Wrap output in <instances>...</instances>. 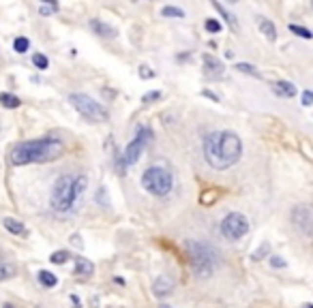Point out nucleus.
Listing matches in <instances>:
<instances>
[{"label": "nucleus", "mask_w": 313, "mask_h": 308, "mask_svg": "<svg viewBox=\"0 0 313 308\" xmlns=\"http://www.w3.org/2000/svg\"><path fill=\"white\" fill-rule=\"evenodd\" d=\"M139 77L142 79H153L155 73L150 71V67H139Z\"/></svg>", "instance_id": "32"}, {"label": "nucleus", "mask_w": 313, "mask_h": 308, "mask_svg": "<svg viewBox=\"0 0 313 308\" xmlns=\"http://www.w3.org/2000/svg\"><path fill=\"white\" fill-rule=\"evenodd\" d=\"M161 99V92H159V90H155V92H148V94H144L142 96V103H146V105H148V103H153V101H159Z\"/></svg>", "instance_id": "31"}, {"label": "nucleus", "mask_w": 313, "mask_h": 308, "mask_svg": "<svg viewBox=\"0 0 313 308\" xmlns=\"http://www.w3.org/2000/svg\"><path fill=\"white\" fill-rule=\"evenodd\" d=\"M32 64L43 71V69L50 67V60H47V56H43V54H35V56H32Z\"/></svg>", "instance_id": "28"}, {"label": "nucleus", "mask_w": 313, "mask_h": 308, "mask_svg": "<svg viewBox=\"0 0 313 308\" xmlns=\"http://www.w3.org/2000/svg\"><path fill=\"white\" fill-rule=\"evenodd\" d=\"M142 186L146 188L150 195L163 197L172 191L174 180H172V174L165 169V167H148V169L142 174Z\"/></svg>", "instance_id": "5"}, {"label": "nucleus", "mask_w": 313, "mask_h": 308, "mask_svg": "<svg viewBox=\"0 0 313 308\" xmlns=\"http://www.w3.org/2000/svg\"><path fill=\"white\" fill-rule=\"evenodd\" d=\"M311 103H313V92H311V90H305V94H303V105L309 107Z\"/></svg>", "instance_id": "34"}, {"label": "nucleus", "mask_w": 313, "mask_h": 308, "mask_svg": "<svg viewBox=\"0 0 313 308\" xmlns=\"http://www.w3.org/2000/svg\"><path fill=\"white\" fill-rule=\"evenodd\" d=\"M242 156V142L234 131H215L204 139V159L213 169H228Z\"/></svg>", "instance_id": "1"}, {"label": "nucleus", "mask_w": 313, "mask_h": 308, "mask_svg": "<svg viewBox=\"0 0 313 308\" xmlns=\"http://www.w3.org/2000/svg\"><path fill=\"white\" fill-rule=\"evenodd\" d=\"M172 289H174V280H172L170 276H159L153 285V291H155L156 298H163V295L172 293Z\"/></svg>", "instance_id": "13"}, {"label": "nucleus", "mask_w": 313, "mask_h": 308, "mask_svg": "<svg viewBox=\"0 0 313 308\" xmlns=\"http://www.w3.org/2000/svg\"><path fill=\"white\" fill-rule=\"evenodd\" d=\"M161 15H163V18H185V11L178 9V7H163Z\"/></svg>", "instance_id": "25"}, {"label": "nucleus", "mask_w": 313, "mask_h": 308, "mask_svg": "<svg viewBox=\"0 0 313 308\" xmlns=\"http://www.w3.org/2000/svg\"><path fill=\"white\" fill-rule=\"evenodd\" d=\"M257 26H260V30H262V35L266 36L271 43L277 41V28H274V24L271 19H266V18H260V21H257Z\"/></svg>", "instance_id": "14"}, {"label": "nucleus", "mask_w": 313, "mask_h": 308, "mask_svg": "<svg viewBox=\"0 0 313 308\" xmlns=\"http://www.w3.org/2000/svg\"><path fill=\"white\" fill-rule=\"evenodd\" d=\"M159 308H172V306H167V304H161Z\"/></svg>", "instance_id": "38"}, {"label": "nucleus", "mask_w": 313, "mask_h": 308, "mask_svg": "<svg viewBox=\"0 0 313 308\" xmlns=\"http://www.w3.org/2000/svg\"><path fill=\"white\" fill-rule=\"evenodd\" d=\"M69 257H71V255H69L67 251H56V253H54V255L50 257V261L56 263V266H62V263L69 261Z\"/></svg>", "instance_id": "24"}, {"label": "nucleus", "mask_w": 313, "mask_h": 308, "mask_svg": "<svg viewBox=\"0 0 313 308\" xmlns=\"http://www.w3.org/2000/svg\"><path fill=\"white\" fill-rule=\"evenodd\" d=\"M150 135L153 133H150L148 128H139L137 135L127 144V148H125V154H122L125 165H136L137 163L139 156H142V152H144V148H146V142L150 139Z\"/></svg>", "instance_id": "8"}, {"label": "nucleus", "mask_w": 313, "mask_h": 308, "mask_svg": "<svg viewBox=\"0 0 313 308\" xmlns=\"http://www.w3.org/2000/svg\"><path fill=\"white\" fill-rule=\"evenodd\" d=\"M202 62H204V73H206L210 79H219L221 75H223V69H225L223 62H221L219 58H215L213 54H204Z\"/></svg>", "instance_id": "10"}, {"label": "nucleus", "mask_w": 313, "mask_h": 308, "mask_svg": "<svg viewBox=\"0 0 313 308\" xmlns=\"http://www.w3.org/2000/svg\"><path fill=\"white\" fill-rule=\"evenodd\" d=\"M303 308H313V304H305V306H303Z\"/></svg>", "instance_id": "39"}, {"label": "nucleus", "mask_w": 313, "mask_h": 308, "mask_svg": "<svg viewBox=\"0 0 313 308\" xmlns=\"http://www.w3.org/2000/svg\"><path fill=\"white\" fill-rule=\"evenodd\" d=\"M215 199H217V193H204V195H202V203H204V205H208V201L213 203Z\"/></svg>", "instance_id": "33"}, {"label": "nucleus", "mask_w": 313, "mask_h": 308, "mask_svg": "<svg viewBox=\"0 0 313 308\" xmlns=\"http://www.w3.org/2000/svg\"><path fill=\"white\" fill-rule=\"evenodd\" d=\"M187 253H189V261H191L193 272L197 274L199 278H208L210 274L217 270L219 257L215 253V248H210L204 242H187Z\"/></svg>", "instance_id": "3"}, {"label": "nucleus", "mask_w": 313, "mask_h": 308, "mask_svg": "<svg viewBox=\"0 0 313 308\" xmlns=\"http://www.w3.org/2000/svg\"><path fill=\"white\" fill-rule=\"evenodd\" d=\"M268 253H271V244H268V242H264V244L257 248L255 253H253V261H260V259H264V257H268Z\"/></svg>", "instance_id": "27"}, {"label": "nucleus", "mask_w": 313, "mask_h": 308, "mask_svg": "<svg viewBox=\"0 0 313 308\" xmlns=\"http://www.w3.org/2000/svg\"><path fill=\"white\" fill-rule=\"evenodd\" d=\"M210 4H213V7L219 11V13H221V18H223L225 21H228V24L232 26V28H234V30H238V21H236V18H234V15H232V13H228V11H225L223 7H221V2H219V0H210Z\"/></svg>", "instance_id": "18"}, {"label": "nucleus", "mask_w": 313, "mask_h": 308, "mask_svg": "<svg viewBox=\"0 0 313 308\" xmlns=\"http://www.w3.org/2000/svg\"><path fill=\"white\" fill-rule=\"evenodd\" d=\"M230 2H238V0H230Z\"/></svg>", "instance_id": "41"}, {"label": "nucleus", "mask_w": 313, "mask_h": 308, "mask_svg": "<svg viewBox=\"0 0 313 308\" xmlns=\"http://www.w3.org/2000/svg\"><path fill=\"white\" fill-rule=\"evenodd\" d=\"M28 47H30V41L26 39V36H18V39L13 41V50L18 52V54H24V52H28Z\"/></svg>", "instance_id": "23"}, {"label": "nucleus", "mask_w": 313, "mask_h": 308, "mask_svg": "<svg viewBox=\"0 0 313 308\" xmlns=\"http://www.w3.org/2000/svg\"><path fill=\"white\" fill-rule=\"evenodd\" d=\"M292 218H294V225L303 229L305 236H311V210L307 205H296L292 210Z\"/></svg>", "instance_id": "9"}, {"label": "nucleus", "mask_w": 313, "mask_h": 308, "mask_svg": "<svg viewBox=\"0 0 313 308\" xmlns=\"http://www.w3.org/2000/svg\"><path fill=\"white\" fill-rule=\"evenodd\" d=\"M204 28H206L208 32H221V24L215 18H210V19L204 21Z\"/></svg>", "instance_id": "29"}, {"label": "nucleus", "mask_w": 313, "mask_h": 308, "mask_svg": "<svg viewBox=\"0 0 313 308\" xmlns=\"http://www.w3.org/2000/svg\"><path fill=\"white\" fill-rule=\"evenodd\" d=\"M37 276H39V283L43 285V287H56L58 285V278H56V274H52V272H47V270H41L39 274H37Z\"/></svg>", "instance_id": "19"}, {"label": "nucleus", "mask_w": 313, "mask_h": 308, "mask_svg": "<svg viewBox=\"0 0 313 308\" xmlns=\"http://www.w3.org/2000/svg\"><path fill=\"white\" fill-rule=\"evenodd\" d=\"M90 28H93L95 35H99V36H107V39H114V36L118 35L114 26L105 24V21H101V19H90Z\"/></svg>", "instance_id": "11"}, {"label": "nucleus", "mask_w": 313, "mask_h": 308, "mask_svg": "<svg viewBox=\"0 0 313 308\" xmlns=\"http://www.w3.org/2000/svg\"><path fill=\"white\" fill-rule=\"evenodd\" d=\"M13 276H15V266L0 261V280H9V278H13Z\"/></svg>", "instance_id": "21"}, {"label": "nucleus", "mask_w": 313, "mask_h": 308, "mask_svg": "<svg viewBox=\"0 0 313 308\" xmlns=\"http://www.w3.org/2000/svg\"><path fill=\"white\" fill-rule=\"evenodd\" d=\"M290 32H294V35L303 36V39H311V36H313L309 28H305V26H296V24H290Z\"/></svg>", "instance_id": "26"}, {"label": "nucleus", "mask_w": 313, "mask_h": 308, "mask_svg": "<svg viewBox=\"0 0 313 308\" xmlns=\"http://www.w3.org/2000/svg\"><path fill=\"white\" fill-rule=\"evenodd\" d=\"M2 308H13V306H11V304H4V306H2Z\"/></svg>", "instance_id": "40"}, {"label": "nucleus", "mask_w": 313, "mask_h": 308, "mask_svg": "<svg viewBox=\"0 0 313 308\" xmlns=\"http://www.w3.org/2000/svg\"><path fill=\"white\" fill-rule=\"evenodd\" d=\"M64 152V144L56 137H41L32 142L18 144L9 154V161L13 165H30V163H47L58 159Z\"/></svg>", "instance_id": "2"}, {"label": "nucleus", "mask_w": 313, "mask_h": 308, "mask_svg": "<svg viewBox=\"0 0 313 308\" xmlns=\"http://www.w3.org/2000/svg\"><path fill=\"white\" fill-rule=\"evenodd\" d=\"M202 96H206V99L215 101V103H219V96L215 94V92H210V90H202Z\"/></svg>", "instance_id": "35"}, {"label": "nucleus", "mask_w": 313, "mask_h": 308, "mask_svg": "<svg viewBox=\"0 0 313 308\" xmlns=\"http://www.w3.org/2000/svg\"><path fill=\"white\" fill-rule=\"evenodd\" d=\"M84 191H86V178L84 176H79V178H73V193H75V197H82L84 195Z\"/></svg>", "instance_id": "22"}, {"label": "nucleus", "mask_w": 313, "mask_h": 308, "mask_svg": "<svg viewBox=\"0 0 313 308\" xmlns=\"http://www.w3.org/2000/svg\"><path fill=\"white\" fill-rule=\"evenodd\" d=\"M221 234L228 240H240L242 236L249 234V218L240 212H230L221 220Z\"/></svg>", "instance_id": "7"}, {"label": "nucleus", "mask_w": 313, "mask_h": 308, "mask_svg": "<svg viewBox=\"0 0 313 308\" xmlns=\"http://www.w3.org/2000/svg\"><path fill=\"white\" fill-rule=\"evenodd\" d=\"M78 197L73 193V178L71 176H60L52 186L50 203L56 212H71Z\"/></svg>", "instance_id": "4"}, {"label": "nucleus", "mask_w": 313, "mask_h": 308, "mask_svg": "<svg viewBox=\"0 0 313 308\" xmlns=\"http://www.w3.org/2000/svg\"><path fill=\"white\" fill-rule=\"evenodd\" d=\"M234 69H236V71H240V73L251 75V77H262V75H260V71H257V69L253 67V64H249V62H238Z\"/></svg>", "instance_id": "20"}, {"label": "nucleus", "mask_w": 313, "mask_h": 308, "mask_svg": "<svg viewBox=\"0 0 313 308\" xmlns=\"http://www.w3.org/2000/svg\"><path fill=\"white\" fill-rule=\"evenodd\" d=\"M95 272V266L86 257H75V274L79 276H90Z\"/></svg>", "instance_id": "15"}, {"label": "nucleus", "mask_w": 313, "mask_h": 308, "mask_svg": "<svg viewBox=\"0 0 313 308\" xmlns=\"http://www.w3.org/2000/svg\"><path fill=\"white\" fill-rule=\"evenodd\" d=\"M71 242H75V244H78L79 248L84 246V244H82V237H79V236H71Z\"/></svg>", "instance_id": "37"}, {"label": "nucleus", "mask_w": 313, "mask_h": 308, "mask_svg": "<svg viewBox=\"0 0 313 308\" xmlns=\"http://www.w3.org/2000/svg\"><path fill=\"white\" fill-rule=\"evenodd\" d=\"M43 2H47L54 11H58V0H43Z\"/></svg>", "instance_id": "36"}, {"label": "nucleus", "mask_w": 313, "mask_h": 308, "mask_svg": "<svg viewBox=\"0 0 313 308\" xmlns=\"http://www.w3.org/2000/svg\"><path fill=\"white\" fill-rule=\"evenodd\" d=\"M271 266L273 268H285L288 263H285V259L281 255H271Z\"/></svg>", "instance_id": "30"}, {"label": "nucleus", "mask_w": 313, "mask_h": 308, "mask_svg": "<svg viewBox=\"0 0 313 308\" xmlns=\"http://www.w3.org/2000/svg\"><path fill=\"white\" fill-rule=\"evenodd\" d=\"M0 105L7 107V109H18V107L21 105V101L11 92H0Z\"/></svg>", "instance_id": "17"}, {"label": "nucleus", "mask_w": 313, "mask_h": 308, "mask_svg": "<svg viewBox=\"0 0 313 308\" xmlns=\"http://www.w3.org/2000/svg\"><path fill=\"white\" fill-rule=\"evenodd\" d=\"M69 101H71V105L79 111V116L86 118L88 122H105L107 118H110L105 107L101 105V103H97L93 96H88V94L75 92V94H71Z\"/></svg>", "instance_id": "6"}, {"label": "nucleus", "mask_w": 313, "mask_h": 308, "mask_svg": "<svg viewBox=\"0 0 313 308\" xmlns=\"http://www.w3.org/2000/svg\"><path fill=\"white\" fill-rule=\"evenodd\" d=\"M273 92L277 96H283V99H292V96H296V86L292 82L279 79V82L273 84Z\"/></svg>", "instance_id": "12"}, {"label": "nucleus", "mask_w": 313, "mask_h": 308, "mask_svg": "<svg viewBox=\"0 0 313 308\" xmlns=\"http://www.w3.org/2000/svg\"><path fill=\"white\" fill-rule=\"evenodd\" d=\"M2 225H4V229L11 231L13 236H21V234L26 231L24 223H20L18 218H11V216H4V218H2Z\"/></svg>", "instance_id": "16"}]
</instances>
